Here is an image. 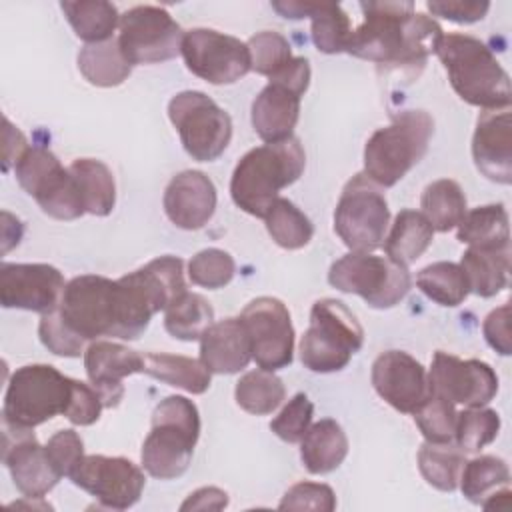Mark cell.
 I'll list each match as a JSON object with an SVG mask.
<instances>
[{"instance_id": "1", "label": "cell", "mask_w": 512, "mask_h": 512, "mask_svg": "<svg viewBox=\"0 0 512 512\" xmlns=\"http://www.w3.org/2000/svg\"><path fill=\"white\" fill-rule=\"evenodd\" d=\"M184 292V262L166 254L118 280L96 274L72 278L64 288L58 312L84 340L100 336L136 340L152 316L166 310Z\"/></svg>"}, {"instance_id": "2", "label": "cell", "mask_w": 512, "mask_h": 512, "mask_svg": "<svg viewBox=\"0 0 512 512\" xmlns=\"http://www.w3.org/2000/svg\"><path fill=\"white\" fill-rule=\"evenodd\" d=\"M364 22L352 30L346 52L396 70L408 80L418 76L442 38L440 24L412 2H362Z\"/></svg>"}, {"instance_id": "3", "label": "cell", "mask_w": 512, "mask_h": 512, "mask_svg": "<svg viewBox=\"0 0 512 512\" xmlns=\"http://www.w3.org/2000/svg\"><path fill=\"white\" fill-rule=\"evenodd\" d=\"M306 166V154L298 138L268 142L248 150L234 168L230 194L234 204L250 216L264 218L278 192L294 184Z\"/></svg>"}, {"instance_id": "4", "label": "cell", "mask_w": 512, "mask_h": 512, "mask_svg": "<svg viewBox=\"0 0 512 512\" xmlns=\"http://www.w3.org/2000/svg\"><path fill=\"white\" fill-rule=\"evenodd\" d=\"M434 54L444 64L454 92L464 102L484 110L510 106V78L482 40L468 34H442Z\"/></svg>"}, {"instance_id": "5", "label": "cell", "mask_w": 512, "mask_h": 512, "mask_svg": "<svg viewBox=\"0 0 512 512\" xmlns=\"http://www.w3.org/2000/svg\"><path fill=\"white\" fill-rule=\"evenodd\" d=\"M200 436V414L184 396L164 398L152 414V428L142 444L144 470L160 480L182 476L194 454Z\"/></svg>"}, {"instance_id": "6", "label": "cell", "mask_w": 512, "mask_h": 512, "mask_svg": "<svg viewBox=\"0 0 512 512\" xmlns=\"http://www.w3.org/2000/svg\"><path fill=\"white\" fill-rule=\"evenodd\" d=\"M434 134L426 110H402L390 126L378 128L364 146V174L378 186L390 188L422 160Z\"/></svg>"}, {"instance_id": "7", "label": "cell", "mask_w": 512, "mask_h": 512, "mask_svg": "<svg viewBox=\"0 0 512 512\" xmlns=\"http://www.w3.org/2000/svg\"><path fill=\"white\" fill-rule=\"evenodd\" d=\"M364 330L354 312L336 298L316 300L300 340V360L312 372H338L362 348Z\"/></svg>"}, {"instance_id": "8", "label": "cell", "mask_w": 512, "mask_h": 512, "mask_svg": "<svg viewBox=\"0 0 512 512\" xmlns=\"http://www.w3.org/2000/svg\"><path fill=\"white\" fill-rule=\"evenodd\" d=\"M72 380L50 364L16 368L4 394L2 420L34 428L64 414L72 396Z\"/></svg>"}, {"instance_id": "9", "label": "cell", "mask_w": 512, "mask_h": 512, "mask_svg": "<svg viewBox=\"0 0 512 512\" xmlns=\"http://www.w3.org/2000/svg\"><path fill=\"white\" fill-rule=\"evenodd\" d=\"M328 282L346 294H358L372 308H392L410 290L408 266L374 256L370 252H350L330 266Z\"/></svg>"}, {"instance_id": "10", "label": "cell", "mask_w": 512, "mask_h": 512, "mask_svg": "<svg viewBox=\"0 0 512 512\" xmlns=\"http://www.w3.org/2000/svg\"><path fill=\"white\" fill-rule=\"evenodd\" d=\"M390 210L382 186L364 172L346 182L334 210V230L352 252H372L382 246Z\"/></svg>"}, {"instance_id": "11", "label": "cell", "mask_w": 512, "mask_h": 512, "mask_svg": "<svg viewBox=\"0 0 512 512\" xmlns=\"http://www.w3.org/2000/svg\"><path fill=\"white\" fill-rule=\"evenodd\" d=\"M18 184L56 220H76L84 210L76 180L46 146H28L14 166Z\"/></svg>"}, {"instance_id": "12", "label": "cell", "mask_w": 512, "mask_h": 512, "mask_svg": "<svg viewBox=\"0 0 512 512\" xmlns=\"http://www.w3.org/2000/svg\"><path fill=\"white\" fill-rule=\"evenodd\" d=\"M168 116L180 134L184 150L198 162L216 160L230 144L232 120L204 92H178L168 102Z\"/></svg>"}, {"instance_id": "13", "label": "cell", "mask_w": 512, "mask_h": 512, "mask_svg": "<svg viewBox=\"0 0 512 512\" xmlns=\"http://www.w3.org/2000/svg\"><path fill=\"white\" fill-rule=\"evenodd\" d=\"M118 46L130 66L158 64L180 54L182 28L160 6H134L120 16Z\"/></svg>"}, {"instance_id": "14", "label": "cell", "mask_w": 512, "mask_h": 512, "mask_svg": "<svg viewBox=\"0 0 512 512\" xmlns=\"http://www.w3.org/2000/svg\"><path fill=\"white\" fill-rule=\"evenodd\" d=\"M180 54L186 68L210 84H232L252 70L248 44L212 28L184 32Z\"/></svg>"}, {"instance_id": "15", "label": "cell", "mask_w": 512, "mask_h": 512, "mask_svg": "<svg viewBox=\"0 0 512 512\" xmlns=\"http://www.w3.org/2000/svg\"><path fill=\"white\" fill-rule=\"evenodd\" d=\"M252 346V358L262 370H280L294 356V328L282 300L260 296L246 304L240 314Z\"/></svg>"}, {"instance_id": "16", "label": "cell", "mask_w": 512, "mask_h": 512, "mask_svg": "<svg viewBox=\"0 0 512 512\" xmlns=\"http://www.w3.org/2000/svg\"><path fill=\"white\" fill-rule=\"evenodd\" d=\"M70 480L110 510L134 506L146 484L144 472L132 460L102 454L84 456L70 474Z\"/></svg>"}, {"instance_id": "17", "label": "cell", "mask_w": 512, "mask_h": 512, "mask_svg": "<svg viewBox=\"0 0 512 512\" xmlns=\"http://www.w3.org/2000/svg\"><path fill=\"white\" fill-rule=\"evenodd\" d=\"M428 382L430 392L468 408L486 406L498 392V376L490 364L476 358L462 360L444 350L434 354Z\"/></svg>"}, {"instance_id": "18", "label": "cell", "mask_w": 512, "mask_h": 512, "mask_svg": "<svg viewBox=\"0 0 512 512\" xmlns=\"http://www.w3.org/2000/svg\"><path fill=\"white\" fill-rule=\"evenodd\" d=\"M4 450L2 460L14 480V486L26 498H44L62 478L52 466L46 448L38 444L32 428L2 420Z\"/></svg>"}, {"instance_id": "19", "label": "cell", "mask_w": 512, "mask_h": 512, "mask_svg": "<svg viewBox=\"0 0 512 512\" xmlns=\"http://www.w3.org/2000/svg\"><path fill=\"white\" fill-rule=\"evenodd\" d=\"M62 272L50 264H10L0 266V304L38 314L58 310L64 294Z\"/></svg>"}, {"instance_id": "20", "label": "cell", "mask_w": 512, "mask_h": 512, "mask_svg": "<svg viewBox=\"0 0 512 512\" xmlns=\"http://www.w3.org/2000/svg\"><path fill=\"white\" fill-rule=\"evenodd\" d=\"M370 380L378 396L404 414H414L430 396L426 368L402 350L382 352L372 364Z\"/></svg>"}, {"instance_id": "21", "label": "cell", "mask_w": 512, "mask_h": 512, "mask_svg": "<svg viewBox=\"0 0 512 512\" xmlns=\"http://www.w3.org/2000/svg\"><path fill=\"white\" fill-rule=\"evenodd\" d=\"M84 368L104 408H114L124 396V378L144 372V356L124 344L96 340L84 352Z\"/></svg>"}, {"instance_id": "22", "label": "cell", "mask_w": 512, "mask_h": 512, "mask_svg": "<svg viewBox=\"0 0 512 512\" xmlns=\"http://www.w3.org/2000/svg\"><path fill=\"white\" fill-rule=\"evenodd\" d=\"M472 158L476 168L492 182H512V116L508 108L484 110L478 116Z\"/></svg>"}, {"instance_id": "23", "label": "cell", "mask_w": 512, "mask_h": 512, "mask_svg": "<svg viewBox=\"0 0 512 512\" xmlns=\"http://www.w3.org/2000/svg\"><path fill=\"white\" fill-rule=\"evenodd\" d=\"M164 212L182 230L202 228L216 210V188L200 170L176 174L164 190Z\"/></svg>"}, {"instance_id": "24", "label": "cell", "mask_w": 512, "mask_h": 512, "mask_svg": "<svg viewBox=\"0 0 512 512\" xmlns=\"http://www.w3.org/2000/svg\"><path fill=\"white\" fill-rule=\"evenodd\" d=\"M302 96L304 94L278 80H270L260 90L252 102V126L266 144L292 138Z\"/></svg>"}, {"instance_id": "25", "label": "cell", "mask_w": 512, "mask_h": 512, "mask_svg": "<svg viewBox=\"0 0 512 512\" xmlns=\"http://www.w3.org/2000/svg\"><path fill=\"white\" fill-rule=\"evenodd\" d=\"M200 360L212 374H236L248 366L252 346L240 316L214 322L200 336Z\"/></svg>"}, {"instance_id": "26", "label": "cell", "mask_w": 512, "mask_h": 512, "mask_svg": "<svg viewBox=\"0 0 512 512\" xmlns=\"http://www.w3.org/2000/svg\"><path fill=\"white\" fill-rule=\"evenodd\" d=\"M346 454V432L332 418L310 424L304 438L300 440V458L310 474H328L336 470L344 462Z\"/></svg>"}, {"instance_id": "27", "label": "cell", "mask_w": 512, "mask_h": 512, "mask_svg": "<svg viewBox=\"0 0 512 512\" xmlns=\"http://www.w3.org/2000/svg\"><path fill=\"white\" fill-rule=\"evenodd\" d=\"M460 268L466 276L468 290L490 298L508 284L510 272V246L504 248H482L470 246L460 260Z\"/></svg>"}, {"instance_id": "28", "label": "cell", "mask_w": 512, "mask_h": 512, "mask_svg": "<svg viewBox=\"0 0 512 512\" xmlns=\"http://www.w3.org/2000/svg\"><path fill=\"white\" fill-rule=\"evenodd\" d=\"M432 238L434 228L422 212L400 210L382 244L390 260L408 266L426 252V248L432 244Z\"/></svg>"}, {"instance_id": "29", "label": "cell", "mask_w": 512, "mask_h": 512, "mask_svg": "<svg viewBox=\"0 0 512 512\" xmlns=\"http://www.w3.org/2000/svg\"><path fill=\"white\" fill-rule=\"evenodd\" d=\"M68 170L76 180L84 210L94 216H108L116 204V184L110 168L94 158H78Z\"/></svg>"}, {"instance_id": "30", "label": "cell", "mask_w": 512, "mask_h": 512, "mask_svg": "<svg viewBox=\"0 0 512 512\" xmlns=\"http://www.w3.org/2000/svg\"><path fill=\"white\" fill-rule=\"evenodd\" d=\"M144 372L168 386L182 388L190 394H204L212 380V372L202 364V360L164 352L144 354Z\"/></svg>"}, {"instance_id": "31", "label": "cell", "mask_w": 512, "mask_h": 512, "mask_svg": "<svg viewBox=\"0 0 512 512\" xmlns=\"http://www.w3.org/2000/svg\"><path fill=\"white\" fill-rule=\"evenodd\" d=\"M458 240L468 246L482 248H504L510 246L508 212L502 204H486L466 210L460 220Z\"/></svg>"}, {"instance_id": "32", "label": "cell", "mask_w": 512, "mask_h": 512, "mask_svg": "<svg viewBox=\"0 0 512 512\" xmlns=\"http://www.w3.org/2000/svg\"><path fill=\"white\" fill-rule=\"evenodd\" d=\"M60 8L76 36L88 44L110 40L114 28L120 22L116 6L104 0H66L60 2Z\"/></svg>"}, {"instance_id": "33", "label": "cell", "mask_w": 512, "mask_h": 512, "mask_svg": "<svg viewBox=\"0 0 512 512\" xmlns=\"http://www.w3.org/2000/svg\"><path fill=\"white\" fill-rule=\"evenodd\" d=\"M78 70L90 84L110 88L122 84L130 76L132 66L122 56L118 38H110L106 42L86 44L78 54Z\"/></svg>"}, {"instance_id": "34", "label": "cell", "mask_w": 512, "mask_h": 512, "mask_svg": "<svg viewBox=\"0 0 512 512\" xmlns=\"http://www.w3.org/2000/svg\"><path fill=\"white\" fill-rule=\"evenodd\" d=\"M214 324V310L210 302L196 294L184 292L164 310V328L178 340H200V336Z\"/></svg>"}, {"instance_id": "35", "label": "cell", "mask_w": 512, "mask_h": 512, "mask_svg": "<svg viewBox=\"0 0 512 512\" xmlns=\"http://www.w3.org/2000/svg\"><path fill=\"white\" fill-rule=\"evenodd\" d=\"M422 214L438 232H448L460 224L466 214V196L458 182L450 178L428 184L422 192Z\"/></svg>"}, {"instance_id": "36", "label": "cell", "mask_w": 512, "mask_h": 512, "mask_svg": "<svg viewBox=\"0 0 512 512\" xmlns=\"http://www.w3.org/2000/svg\"><path fill=\"white\" fill-rule=\"evenodd\" d=\"M466 458L452 442H424L418 452V468L424 480L442 492L458 488L460 472Z\"/></svg>"}, {"instance_id": "37", "label": "cell", "mask_w": 512, "mask_h": 512, "mask_svg": "<svg viewBox=\"0 0 512 512\" xmlns=\"http://www.w3.org/2000/svg\"><path fill=\"white\" fill-rule=\"evenodd\" d=\"M508 482L510 470L506 462L498 456L484 454L464 462L458 486L470 502L482 506L494 492L506 488Z\"/></svg>"}, {"instance_id": "38", "label": "cell", "mask_w": 512, "mask_h": 512, "mask_svg": "<svg viewBox=\"0 0 512 512\" xmlns=\"http://www.w3.org/2000/svg\"><path fill=\"white\" fill-rule=\"evenodd\" d=\"M286 396L282 380L270 370H252L246 372L234 388L236 404L256 416L274 412Z\"/></svg>"}, {"instance_id": "39", "label": "cell", "mask_w": 512, "mask_h": 512, "mask_svg": "<svg viewBox=\"0 0 512 512\" xmlns=\"http://www.w3.org/2000/svg\"><path fill=\"white\" fill-rule=\"evenodd\" d=\"M264 222L272 240L286 250L304 248L314 234L310 218L302 210H298L288 198H276V202L264 216Z\"/></svg>"}, {"instance_id": "40", "label": "cell", "mask_w": 512, "mask_h": 512, "mask_svg": "<svg viewBox=\"0 0 512 512\" xmlns=\"http://www.w3.org/2000/svg\"><path fill=\"white\" fill-rule=\"evenodd\" d=\"M416 286L440 306H458L468 296V282L454 262H434L422 268L416 276Z\"/></svg>"}, {"instance_id": "41", "label": "cell", "mask_w": 512, "mask_h": 512, "mask_svg": "<svg viewBox=\"0 0 512 512\" xmlns=\"http://www.w3.org/2000/svg\"><path fill=\"white\" fill-rule=\"evenodd\" d=\"M310 18H312V40L320 52L324 54L346 52L352 26H350V16L342 10V6L330 4V2H320V4L312 2Z\"/></svg>"}, {"instance_id": "42", "label": "cell", "mask_w": 512, "mask_h": 512, "mask_svg": "<svg viewBox=\"0 0 512 512\" xmlns=\"http://www.w3.org/2000/svg\"><path fill=\"white\" fill-rule=\"evenodd\" d=\"M500 430V416L490 408H468L456 418L454 440L464 454H476L494 442Z\"/></svg>"}, {"instance_id": "43", "label": "cell", "mask_w": 512, "mask_h": 512, "mask_svg": "<svg viewBox=\"0 0 512 512\" xmlns=\"http://www.w3.org/2000/svg\"><path fill=\"white\" fill-rule=\"evenodd\" d=\"M412 416L426 442L454 440L458 412L454 410V404L450 400L430 392V396L420 404V408Z\"/></svg>"}, {"instance_id": "44", "label": "cell", "mask_w": 512, "mask_h": 512, "mask_svg": "<svg viewBox=\"0 0 512 512\" xmlns=\"http://www.w3.org/2000/svg\"><path fill=\"white\" fill-rule=\"evenodd\" d=\"M234 270H236L234 258L220 248L200 250L188 262V276L192 284L208 290L224 288L232 280Z\"/></svg>"}, {"instance_id": "45", "label": "cell", "mask_w": 512, "mask_h": 512, "mask_svg": "<svg viewBox=\"0 0 512 512\" xmlns=\"http://www.w3.org/2000/svg\"><path fill=\"white\" fill-rule=\"evenodd\" d=\"M248 50H250L252 70L268 78H272L278 70H282L292 60L288 40L282 34L272 30L254 34L248 40Z\"/></svg>"}, {"instance_id": "46", "label": "cell", "mask_w": 512, "mask_h": 512, "mask_svg": "<svg viewBox=\"0 0 512 512\" xmlns=\"http://www.w3.org/2000/svg\"><path fill=\"white\" fill-rule=\"evenodd\" d=\"M312 416H314V404L308 400L304 392H298L270 422V430L284 442L296 444L304 438L306 430L310 428Z\"/></svg>"}, {"instance_id": "47", "label": "cell", "mask_w": 512, "mask_h": 512, "mask_svg": "<svg viewBox=\"0 0 512 512\" xmlns=\"http://www.w3.org/2000/svg\"><path fill=\"white\" fill-rule=\"evenodd\" d=\"M38 336L42 344L56 356H66V358H76L84 352V338L74 332L64 318L60 316L58 310L44 314L38 324Z\"/></svg>"}, {"instance_id": "48", "label": "cell", "mask_w": 512, "mask_h": 512, "mask_svg": "<svg viewBox=\"0 0 512 512\" xmlns=\"http://www.w3.org/2000/svg\"><path fill=\"white\" fill-rule=\"evenodd\" d=\"M280 510H320L332 512L336 508V496L330 486L316 482H298L282 496Z\"/></svg>"}, {"instance_id": "49", "label": "cell", "mask_w": 512, "mask_h": 512, "mask_svg": "<svg viewBox=\"0 0 512 512\" xmlns=\"http://www.w3.org/2000/svg\"><path fill=\"white\" fill-rule=\"evenodd\" d=\"M46 454L52 462V466L58 470L60 476H68L74 472V468L84 458V442L74 430H58L48 444L44 446Z\"/></svg>"}, {"instance_id": "50", "label": "cell", "mask_w": 512, "mask_h": 512, "mask_svg": "<svg viewBox=\"0 0 512 512\" xmlns=\"http://www.w3.org/2000/svg\"><path fill=\"white\" fill-rule=\"evenodd\" d=\"M104 404L94 386H88L80 380H72V396L64 416L76 426L94 424L100 418Z\"/></svg>"}, {"instance_id": "51", "label": "cell", "mask_w": 512, "mask_h": 512, "mask_svg": "<svg viewBox=\"0 0 512 512\" xmlns=\"http://www.w3.org/2000/svg\"><path fill=\"white\" fill-rule=\"evenodd\" d=\"M484 338L486 342L502 356L512 354V336H510V304L504 302L500 308L492 310L484 320Z\"/></svg>"}, {"instance_id": "52", "label": "cell", "mask_w": 512, "mask_h": 512, "mask_svg": "<svg viewBox=\"0 0 512 512\" xmlns=\"http://www.w3.org/2000/svg\"><path fill=\"white\" fill-rule=\"evenodd\" d=\"M428 10L434 16L458 22V24H470V22H478L486 16L490 4L488 2H464V0H432L426 4Z\"/></svg>"}, {"instance_id": "53", "label": "cell", "mask_w": 512, "mask_h": 512, "mask_svg": "<svg viewBox=\"0 0 512 512\" xmlns=\"http://www.w3.org/2000/svg\"><path fill=\"white\" fill-rule=\"evenodd\" d=\"M228 506V494L214 486H204L192 492L180 510H222Z\"/></svg>"}, {"instance_id": "54", "label": "cell", "mask_w": 512, "mask_h": 512, "mask_svg": "<svg viewBox=\"0 0 512 512\" xmlns=\"http://www.w3.org/2000/svg\"><path fill=\"white\" fill-rule=\"evenodd\" d=\"M4 142L6 144H4V166L2 168L6 172L10 168V164L16 166L20 156L28 150L24 134L18 128H14L8 118H4Z\"/></svg>"}]
</instances>
